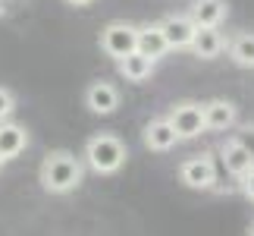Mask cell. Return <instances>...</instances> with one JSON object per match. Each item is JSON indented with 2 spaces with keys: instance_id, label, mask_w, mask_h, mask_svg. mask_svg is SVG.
I'll list each match as a JSON object with an SVG mask.
<instances>
[{
  "instance_id": "cell-7",
  "label": "cell",
  "mask_w": 254,
  "mask_h": 236,
  "mask_svg": "<svg viewBox=\"0 0 254 236\" xmlns=\"http://www.w3.org/2000/svg\"><path fill=\"white\" fill-rule=\"evenodd\" d=\"M194 25L191 22V16H167L160 22V32L163 38H167V44H170V51H189V44H191V38H194Z\"/></svg>"
},
{
  "instance_id": "cell-4",
  "label": "cell",
  "mask_w": 254,
  "mask_h": 236,
  "mask_svg": "<svg viewBox=\"0 0 254 236\" xmlns=\"http://www.w3.org/2000/svg\"><path fill=\"white\" fill-rule=\"evenodd\" d=\"M135 41H138V25L132 22H107L101 28V51L113 60H123L126 54H132Z\"/></svg>"
},
{
  "instance_id": "cell-11",
  "label": "cell",
  "mask_w": 254,
  "mask_h": 236,
  "mask_svg": "<svg viewBox=\"0 0 254 236\" xmlns=\"http://www.w3.org/2000/svg\"><path fill=\"white\" fill-rule=\"evenodd\" d=\"M144 148L148 151H170L176 142H179V135H176L173 123L167 120V117H160V120H151L148 126H144Z\"/></svg>"
},
{
  "instance_id": "cell-18",
  "label": "cell",
  "mask_w": 254,
  "mask_h": 236,
  "mask_svg": "<svg viewBox=\"0 0 254 236\" xmlns=\"http://www.w3.org/2000/svg\"><path fill=\"white\" fill-rule=\"evenodd\" d=\"M236 139L242 142V145H245V148H248V154L254 157V126L248 123V126H242V129L236 132Z\"/></svg>"
},
{
  "instance_id": "cell-14",
  "label": "cell",
  "mask_w": 254,
  "mask_h": 236,
  "mask_svg": "<svg viewBox=\"0 0 254 236\" xmlns=\"http://www.w3.org/2000/svg\"><path fill=\"white\" fill-rule=\"evenodd\" d=\"M116 66H120V76L126 79V82H148V79L154 76L157 60H151V57L132 51V54H126L123 60H116Z\"/></svg>"
},
{
  "instance_id": "cell-6",
  "label": "cell",
  "mask_w": 254,
  "mask_h": 236,
  "mask_svg": "<svg viewBox=\"0 0 254 236\" xmlns=\"http://www.w3.org/2000/svg\"><path fill=\"white\" fill-rule=\"evenodd\" d=\"M85 104H88V111L97 114V117H110V114H116V107H120V92H116V85L97 79V82L88 85Z\"/></svg>"
},
{
  "instance_id": "cell-16",
  "label": "cell",
  "mask_w": 254,
  "mask_h": 236,
  "mask_svg": "<svg viewBox=\"0 0 254 236\" xmlns=\"http://www.w3.org/2000/svg\"><path fill=\"white\" fill-rule=\"evenodd\" d=\"M229 60L242 70H254V32H242L229 41Z\"/></svg>"
},
{
  "instance_id": "cell-15",
  "label": "cell",
  "mask_w": 254,
  "mask_h": 236,
  "mask_svg": "<svg viewBox=\"0 0 254 236\" xmlns=\"http://www.w3.org/2000/svg\"><path fill=\"white\" fill-rule=\"evenodd\" d=\"M229 13V6H226V0H194V6H191V22L194 25H213V28H220V22L226 19Z\"/></svg>"
},
{
  "instance_id": "cell-17",
  "label": "cell",
  "mask_w": 254,
  "mask_h": 236,
  "mask_svg": "<svg viewBox=\"0 0 254 236\" xmlns=\"http://www.w3.org/2000/svg\"><path fill=\"white\" fill-rule=\"evenodd\" d=\"M16 111V98H13V92L9 88H0V123L3 120H9V114Z\"/></svg>"
},
{
  "instance_id": "cell-9",
  "label": "cell",
  "mask_w": 254,
  "mask_h": 236,
  "mask_svg": "<svg viewBox=\"0 0 254 236\" xmlns=\"http://www.w3.org/2000/svg\"><path fill=\"white\" fill-rule=\"evenodd\" d=\"M239 123V111L232 101H223V98H213V101L204 104V126L213 132H226Z\"/></svg>"
},
{
  "instance_id": "cell-3",
  "label": "cell",
  "mask_w": 254,
  "mask_h": 236,
  "mask_svg": "<svg viewBox=\"0 0 254 236\" xmlns=\"http://www.w3.org/2000/svg\"><path fill=\"white\" fill-rule=\"evenodd\" d=\"M167 120L173 123L179 142L198 139V135L207 129V126H204V104H198V101H176L170 107V117H167Z\"/></svg>"
},
{
  "instance_id": "cell-10",
  "label": "cell",
  "mask_w": 254,
  "mask_h": 236,
  "mask_svg": "<svg viewBox=\"0 0 254 236\" xmlns=\"http://www.w3.org/2000/svg\"><path fill=\"white\" fill-rule=\"evenodd\" d=\"M223 47H226V41H223L220 28H213V25H198V28H194L191 44H189V51H191L194 57H201V60H213V57L223 54Z\"/></svg>"
},
{
  "instance_id": "cell-19",
  "label": "cell",
  "mask_w": 254,
  "mask_h": 236,
  "mask_svg": "<svg viewBox=\"0 0 254 236\" xmlns=\"http://www.w3.org/2000/svg\"><path fill=\"white\" fill-rule=\"evenodd\" d=\"M242 195H245L248 202H254V167L242 176Z\"/></svg>"
},
{
  "instance_id": "cell-12",
  "label": "cell",
  "mask_w": 254,
  "mask_h": 236,
  "mask_svg": "<svg viewBox=\"0 0 254 236\" xmlns=\"http://www.w3.org/2000/svg\"><path fill=\"white\" fill-rule=\"evenodd\" d=\"M28 148V129L19 123H9L3 120L0 123V157L9 161V157H19Z\"/></svg>"
},
{
  "instance_id": "cell-8",
  "label": "cell",
  "mask_w": 254,
  "mask_h": 236,
  "mask_svg": "<svg viewBox=\"0 0 254 236\" xmlns=\"http://www.w3.org/2000/svg\"><path fill=\"white\" fill-rule=\"evenodd\" d=\"M220 161L226 167V173H232L236 180H242V176L254 167V157L248 154V148L236 139V135H229V139L220 145Z\"/></svg>"
},
{
  "instance_id": "cell-1",
  "label": "cell",
  "mask_w": 254,
  "mask_h": 236,
  "mask_svg": "<svg viewBox=\"0 0 254 236\" xmlns=\"http://www.w3.org/2000/svg\"><path fill=\"white\" fill-rule=\"evenodd\" d=\"M82 176H85L82 161L72 151H51L41 161V170H38V180H41L44 192H51V195H66V192L79 189Z\"/></svg>"
},
{
  "instance_id": "cell-21",
  "label": "cell",
  "mask_w": 254,
  "mask_h": 236,
  "mask_svg": "<svg viewBox=\"0 0 254 236\" xmlns=\"http://www.w3.org/2000/svg\"><path fill=\"white\" fill-rule=\"evenodd\" d=\"M248 236H254V224H251V227H248Z\"/></svg>"
},
{
  "instance_id": "cell-22",
  "label": "cell",
  "mask_w": 254,
  "mask_h": 236,
  "mask_svg": "<svg viewBox=\"0 0 254 236\" xmlns=\"http://www.w3.org/2000/svg\"><path fill=\"white\" fill-rule=\"evenodd\" d=\"M3 164H6V161H3V157H0V167H3Z\"/></svg>"
},
{
  "instance_id": "cell-13",
  "label": "cell",
  "mask_w": 254,
  "mask_h": 236,
  "mask_svg": "<svg viewBox=\"0 0 254 236\" xmlns=\"http://www.w3.org/2000/svg\"><path fill=\"white\" fill-rule=\"evenodd\" d=\"M135 51L144 54V57H151V60H160V57L170 51L167 38H163V32H160V22L138 25V41H135Z\"/></svg>"
},
{
  "instance_id": "cell-20",
  "label": "cell",
  "mask_w": 254,
  "mask_h": 236,
  "mask_svg": "<svg viewBox=\"0 0 254 236\" xmlns=\"http://www.w3.org/2000/svg\"><path fill=\"white\" fill-rule=\"evenodd\" d=\"M66 3H69V6H91L94 0H66Z\"/></svg>"
},
{
  "instance_id": "cell-5",
  "label": "cell",
  "mask_w": 254,
  "mask_h": 236,
  "mask_svg": "<svg viewBox=\"0 0 254 236\" xmlns=\"http://www.w3.org/2000/svg\"><path fill=\"white\" fill-rule=\"evenodd\" d=\"M179 180L189 186V189H210V186L217 183V164H213L210 154H194L189 161H182Z\"/></svg>"
},
{
  "instance_id": "cell-2",
  "label": "cell",
  "mask_w": 254,
  "mask_h": 236,
  "mask_svg": "<svg viewBox=\"0 0 254 236\" xmlns=\"http://www.w3.org/2000/svg\"><path fill=\"white\" fill-rule=\"evenodd\" d=\"M126 157H129L126 145L116 139V135H110V132L94 135V139H88V145H85L88 167H91L94 173H104V176H110V173L120 170V167L126 164Z\"/></svg>"
}]
</instances>
